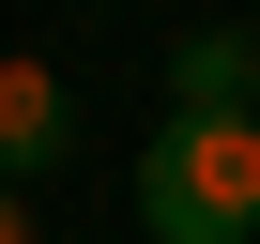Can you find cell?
I'll return each instance as SVG.
<instances>
[{
  "label": "cell",
  "mask_w": 260,
  "mask_h": 244,
  "mask_svg": "<svg viewBox=\"0 0 260 244\" xmlns=\"http://www.w3.org/2000/svg\"><path fill=\"white\" fill-rule=\"evenodd\" d=\"M153 244H260V107H169L138 153Z\"/></svg>",
  "instance_id": "6da1fadb"
},
{
  "label": "cell",
  "mask_w": 260,
  "mask_h": 244,
  "mask_svg": "<svg viewBox=\"0 0 260 244\" xmlns=\"http://www.w3.org/2000/svg\"><path fill=\"white\" fill-rule=\"evenodd\" d=\"M61 138H77V92H61L46 61H0V183H46Z\"/></svg>",
  "instance_id": "7a4b0ae2"
},
{
  "label": "cell",
  "mask_w": 260,
  "mask_h": 244,
  "mask_svg": "<svg viewBox=\"0 0 260 244\" xmlns=\"http://www.w3.org/2000/svg\"><path fill=\"white\" fill-rule=\"evenodd\" d=\"M169 107H260V31H184L169 46Z\"/></svg>",
  "instance_id": "3957f363"
},
{
  "label": "cell",
  "mask_w": 260,
  "mask_h": 244,
  "mask_svg": "<svg viewBox=\"0 0 260 244\" xmlns=\"http://www.w3.org/2000/svg\"><path fill=\"white\" fill-rule=\"evenodd\" d=\"M0 244H31V183H0Z\"/></svg>",
  "instance_id": "277c9868"
}]
</instances>
